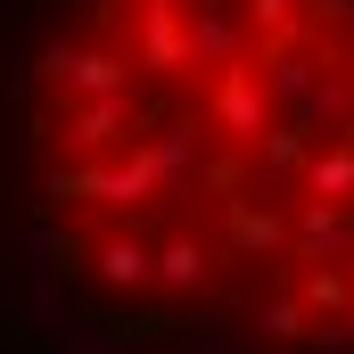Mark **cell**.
I'll return each mask as SVG.
<instances>
[{"mask_svg": "<svg viewBox=\"0 0 354 354\" xmlns=\"http://www.w3.org/2000/svg\"><path fill=\"white\" fill-rule=\"evenodd\" d=\"M198 115H206V132H223L231 149H264V132L280 124V99L264 83V50L256 58H239V66H223L206 99H198Z\"/></svg>", "mask_w": 354, "mask_h": 354, "instance_id": "obj_1", "label": "cell"}, {"mask_svg": "<svg viewBox=\"0 0 354 354\" xmlns=\"http://www.w3.org/2000/svg\"><path fill=\"white\" fill-rule=\"evenodd\" d=\"M99 280H107V288H157V239H140V231H99Z\"/></svg>", "mask_w": 354, "mask_h": 354, "instance_id": "obj_2", "label": "cell"}, {"mask_svg": "<svg viewBox=\"0 0 354 354\" xmlns=\"http://www.w3.org/2000/svg\"><path fill=\"white\" fill-rule=\"evenodd\" d=\"M157 288H165V297L206 288V239H198V231H165V239H157Z\"/></svg>", "mask_w": 354, "mask_h": 354, "instance_id": "obj_3", "label": "cell"}]
</instances>
